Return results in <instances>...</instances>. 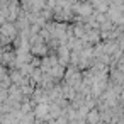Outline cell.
Masks as SVG:
<instances>
[{
  "instance_id": "1",
  "label": "cell",
  "mask_w": 124,
  "mask_h": 124,
  "mask_svg": "<svg viewBox=\"0 0 124 124\" xmlns=\"http://www.w3.org/2000/svg\"><path fill=\"white\" fill-rule=\"evenodd\" d=\"M61 82L65 85L78 90V87L82 85V71L77 66H66V71H65V77H63Z\"/></svg>"
},
{
  "instance_id": "2",
  "label": "cell",
  "mask_w": 124,
  "mask_h": 124,
  "mask_svg": "<svg viewBox=\"0 0 124 124\" xmlns=\"http://www.w3.org/2000/svg\"><path fill=\"white\" fill-rule=\"evenodd\" d=\"M54 54H56V58H58V63L66 68L68 63H70V49L66 48V44H60V46L56 48Z\"/></svg>"
},
{
  "instance_id": "3",
  "label": "cell",
  "mask_w": 124,
  "mask_h": 124,
  "mask_svg": "<svg viewBox=\"0 0 124 124\" xmlns=\"http://www.w3.org/2000/svg\"><path fill=\"white\" fill-rule=\"evenodd\" d=\"M85 124H100V112L97 110V107L90 109L85 116Z\"/></svg>"
},
{
  "instance_id": "4",
  "label": "cell",
  "mask_w": 124,
  "mask_h": 124,
  "mask_svg": "<svg viewBox=\"0 0 124 124\" xmlns=\"http://www.w3.org/2000/svg\"><path fill=\"white\" fill-rule=\"evenodd\" d=\"M114 68H116V70H119L121 73H124V54L119 58V61L116 63V66H114Z\"/></svg>"
}]
</instances>
